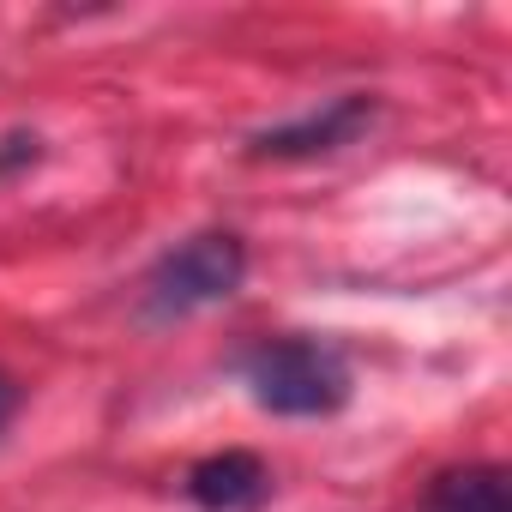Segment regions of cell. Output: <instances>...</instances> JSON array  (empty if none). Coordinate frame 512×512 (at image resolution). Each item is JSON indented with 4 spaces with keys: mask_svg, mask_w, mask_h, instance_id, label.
I'll use <instances>...</instances> for the list:
<instances>
[{
    "mask_svg": "<svg viewBox=\"0 0 512 512\" xmlns=\"http://www.w3.org/2000/svg\"><path fill=\"white\" fill-rule=\"evenodd\" d=\"M241 374H247L253 404L272 416H338L356 392L344 350L326 338H302V332L253 344Z\"/></svg>",
    "mask_w": 512,
    "mask_h": 512,
    "instance_id": "cell-1",
    "label": "cell"
},
{
    "mask_svg": "<svg viewBox=\"0 0 512 512\" xmlns=\"http://www.w3.org/2000/svg\"><path fill=\"white\" fill-rule=\"evenodd\" d=\"M247 278V247L229 229H205L175 241L163 260L145 272V320L151 326H175L199 308H217L241 290Z\"/></svg>",
    "mask_w": 512,
    "mask_h": 512,
    "instance_id": "cell-2",
    "label": "cell"
},
{
    "mask_svg": "<svg viewBox=\"0 0 512 512\" xmlns=\"http://www.w3.org/2000/svg\"><path fill=\"white\" fill-rule=\"evenodd\" d=\"M374 115H380L374 97L344 91V97H332V103H320V109H308V115H296V121H278V127H266V133H253V139H247V157H278V163L326 157V151L356 145V139L374 127Z\"/></svg>",
    "mask_w": 512,
    "mask_h": 512,
    "instance_id": "cell-3",
    "label": "cell"
},
{
    "mask_svg": "<svg viewBox=\"0 0 512 512\" xmlns=\"http://www.w3.org/2000/svg\"><path fill=\"white\" fill-rule=\"evenodd\" d=\"M187 500L205 512H260L272 500V470L260 452H211L187 470Z\"/></svg>",
    "mask_w": 512,
    "mask_h": 512,
    "instance_id": "cell-4",
    "label": "cell"
},
{
    "mask_svg": "<svg viewBox=\"0 0 512 512\" xmlns=\"http://www.w3.org/2000/svg\"><path fill=\"white\" fill-rule=\"evenodd\" d=\"M428 512H512L506 470H494V464L446 470V476L428 488Z\"/></svg>",
    "mask_w": 512,
    "mask_h": 512,
    "instance_id": "cell-5",
    "label": "cell"
},
{
    "mask_svg": "<svg viewBox=\"0 0 512 512\" xmlns=\"http://www.w3.org/2000/svg\"><path fill=\"white\" fill-rule=\"evenodd\" d=\"M25 163H37V133H7L0 139V175H13Z\"/></svg>",
    "mask_w": 512,
    "mask_h": 512,
    "instance_id": "cell-6",
    "label": "cell"
},
{
    "mask_svg": "<svg viewBox=\"0 0 512 512\" xmlns=\"http://www.w3.org/2000/svg\"><path fill=\"white\" fill-rule=\"evenodd\" d=\"M13 416H19V386H13V374H0V434H7Z\"/></svg>",
    "mask_w": 512,
    "mask_h": 512,
    "instance_id": "cell-7",
    "label": "cell"
}]
</instances>
